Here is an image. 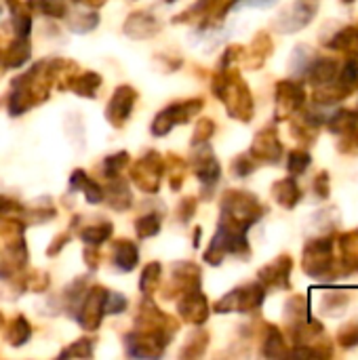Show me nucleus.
<instances>
[{"mask_svg":"<svg viewBox=\"0 0 358 360\" xmlns=\"http://www.w3.org/2000/svg\"><path fill=\"white\" fill-rule=\"evenodd\" d=\"M124 342H127L129 356H135V359H156L162 354L165 346L169 344V340L165 335L152 333V331H141V329L127 335Z\"/></svg>","mask_w":358,"mask_h":360,"instance_id":"nucleus-8","label":"nucleus"},{"mask_svg":"<svg viewBox=\"0 0 358 360\" xmlns=\"http://www.w3.org/2000/svg\"><path fill=\"white\" fill-rule=\"evenodd\" d=\"M302 266H304L306 274H310L312 278L329 276L333 270V240L329 236L310 240L304 249Z\"/></svg>","mask_w":358,"mask_h":360,"instance_id":"nucleus-4","label":"nucleus"},{"mask_svg":"<svg viewBox=\"0 0 358 360\" xmlns=\"http://www.w3.org/2000/svg\"><path fill=\"white\" fill-rule=\"evenodd\" d=\"M137 101V91L131 86H118L106 108V118L112 127H122L127 118L133 112V105Z\"/></svg>","mask_w":358,"mask_h":360,"instance_id":"nucleus-12","label":"nucleus"},{"mask_svg":"<svg viewBox=\"0 0 358 360\" xmlns=\"http://www.w3.org/2000/svg\"><path fill=\"white\" fill-rule=\"evenodd\" d=\"M327 46H331L333 51H342L348 55L358 53V27L350 25V27H342L333 34V38L327 42Z\"/></svg>","mask_w":358,"mask_h":360,"instance_id":"nucleus-26","label":"nucleus"},{"mask_svg":"<svg viewBox=\"0 0 358 360\" xmlns=\"http://www.w3.org/2000/svg\"><path fill=\"white\" fill-rule=\"evenodd\" d=\"M30 55H32V46H30L27 38L17 36V38L4 49V53L0 55V63H2L4 68H19V65H23V63L30 59Z\"/></svg>","mask_w":358,"mask_h":360,"instance_id":"nucleus-20","label":"nucleus"},{"mask_svg":"<svg viewBox=\"0 0 358 360\" xmlns=\"http://www.w3.org/2000/svg\"><path fill=\"white\" fill-rule=\"evenodd\" d=\"M203 108V99H188V101H179L173 105H167L152 122V133L156 137L167 135L173 127L188 122L194 114H198Z\"/></svg>","mask_w":358,"mask_h":360,"instance_id":"nucleus-6","label":"nucleus"},{"mask_svg":"<svg viewBox=\"0 0 358 360\" xmlns=\"http://www.w3.org/2000/svg\"><path fill=\"white\" fill-rule=\"evenodd\" d=\"M76 95H82V97H95L99 86H101V76L95 74V72H80V74H74V78L70 80L68 84Z\"/></svg>","mask_w":358,"mask_h":360,"instance_id":"nucleus-25","label":"nucleus"},{"mask_svg":"<svg viewBox=\"0 0 358 360\" xmlns=\"http://www.w3.org/2000/svg\"><path fill=\"white\" fill-rule=\"evenodd\" d=\"M338 82H342L348 89H354L358 84V53L350 55L348 61L344 63V68L338 74Z\"/></svg>","mask_w":358,"mask_h":360,"instance_id":"nucleus-34","label":"nucleus"},{"mask_svg":"<svg viewBox=\"0 0 358 360\" xmlns=\"http://www.w3.org/2000/svg\"><path fill=\"white\" fill-rule=\"evenodd\" d=\"M6 6L11 11V19H13V27L15 34L21 38H27L32 32V13L30 6L23 4L21 0H6Z\"/></svg>","mask_w":358,"mask_h":360,"instance_id":"nucleus-24","label":"nucleus"},{"mask_svg":"<svg viewBox=\"0 0 358 360\" xmlns=\"http://www.w3.org/2000/svg\"><path fill=\"white\" fill-rule=\"evenodd\" d=\"M103 297H106V289L101 287H93L84 293L78 310H76V321L82 325V329H89V331H95L106 312H103Z\"/></svg>","mask_w":358,"mask_h":360,"instance_id":"nucleus-9","label":"nucleus"},{"mask_svg":"<svg viewBox=\"0 0 358 360\" xmlns=\"http://www.w3.org/2000/svg\"><path fill=\"white\" fill-rule=\"evenodd\" d=\"M165 2H175V0H165Z\"/></svg>","mask_w":358,"mask_h":360,"instance_id":"nucleus-50","label":"nucleus"},{"mask_svg":"<svg viewBox=\"0 0 358 360\" xmlns=\"http://www.w3.org/2000/svg\"><path fill=\"white\" fill-rule=\"evenodd\" d=\"M253 169H255V160L251 156H238L232 165L236 177H247L249 173H253Z\"/></svg>","mask_w":358,"mask_h":360,"instance_id":"nucleus-45","label":"nucleus"},{"mask_svg":"<svg viewBox=\"0 0 358 360\" xmlns=\"http://www.w3.org/2000/svg\"><path fill=\"white\" fill-rule=\"evenodd\" d=\"M103 200H108V205L116 211H127L133 202V196H131L127 184L118 177H114L112 184L103 190Z\"/></svg>","mask_w":358,"mask_h":360,"instance_id":"nucleus-23","label":"nucleus"},{"mask_svg":"<svg viewBox=\"0 0 358 360\" xmlns=\"http://www.w3.org/2000/svg\"><path fill=\"white\" fill-rule=\"evenodd\" d=\"M112 236V224H97V226H89L80 232V238L89 245V247H99L103 245L108 238Z\"/></svg>","mask_w":358,"mask_h":360,"instance_id":"nucleus-30","label":"nucleus"},{"mask_svg":"<svg viewBox=\"0 0 358 360\" xmlns=\"http://www.w3.org/2000/svg\"><path fill=\"white\" fill-rule=\"evenodd\" d=\"M160 264H148L146 268H143V272H141V278H139V289H141V293L148 297V295H152L156 289H158V285H160Z\"/></svg>","mask_w":358,"mask_h":360,"instance_id":"nucleus-31","label":"nucleus"},{"mask_svg":"<svg viewBox=\"0 0 358 360\" xmlns=\"http://www.w3.org/2000/svg\"><path fill=\"white\" fill-rule=\"evenodd\" d=\"M129 165V154L127 152H118L114 156H108L106 162H103V173L108 179H114L120 175V171Z\"/></svg>","mask_w":358,"mask_h":360,"instance_id":"nucleus-36","label":"nucleus"},{"mask_svg":"<svg viewBox=\"0 0 358 360\" xmlns=\"http://www.w3.org/2000/svg\"><path fill=\"white\" fill-rule=\"evenodd\" d=\"M310 162H312V158H310L308 152H304V150H293V152L289 154L287 169H289L291 177H300L302 173H306V169L310 167Z\"/></svg>","mask_w":358,"mask_h":360,"instance_id":"nucleus-35","label":"nucleus"},{"mask_svg":"<svg viewBox=\"0 0 358 360\" xmlns=\"http://www.w3.org/2000/svg\"><path fill=\"white\" fill-rule=\"evenodd\" d=\"M74 2H78V4H84V6H99L103 0H74Z\"/></svg>","mask_w":358,"mask_h":360,"instance_id":"nucleus-49","label":"nucleus"},{"mask_svg":"<svg viewBox=\"0 0 358 360\" xmlns=\"http://www.w3.org/2000/svg\"><path fill=\"white\" fill-rule=\"evenodd\" d=\"M314 192L319 194V198H327L329 196V175L327 173H321L314 179Z\"/></svg>","mask_w":358,"mask_h":360,"instance_id":"nucleus-47","label":"nucleus"},{"mask_svg":"<svg viewBox=\"0 0 358 360\" xmlns=\"http://www.w3.org/2000/svg\"><path fill=\"white\" fill-rule=\"evenodd\" d=\"M306 78L310 84L314 86H325L329 82H333L340 74V63L331 57H314L310 61V65L306 68Z\"/></svg>","mask_w":358,"mask_h":360,"instance_id":"nucleus-17","label":"nucleus"},{"mask_svg":"<svg viewBox=\"0 0 358 360\" xmlns=\"http://www.w3.org/2000/svg\"><path fill=\"white\" fill-rule=\"evenodd\" d=\"M213 93L217 99L226 103V110L232 118L238 120H251L253 116V99L249 93V86L243 82V78L236 72H228L226 68L215 74L213 78Z\"/></svg>","mask_w":358,"mask_h":360,"instance_id":"nucleus-1","label":"nucleus"},{"mask_svg":"<svg viewBox=\"0 0 358 360\" xmlns=\"http://www.w3.org/2000/svg\"><path fill=\"white\" fill-rule=\"evenodd\" d=\"M319 2L321 0H295L279 19H276V30L283 34L298 32L306 27L319 13Z\"/></svg>","mask_w":358,"mask_h":360,"instance_id":"nucleus-7","label":"nucleus"},{"mask_svg":"<svg viewBox=\"0 0 358 360\" xmlns=\"http://www.w3.org/2000/svg\"><path fill=\"white\" fill-rule=\"evenodd\" d=\"M266 297V287L262 283H251L243 285L234 291H230L224 300L215 304V312L226 314V312H253L264 304Z\"/></svg>","mask_w":358,"mask_h":360,"instance_id":"nucleus-3","label":"nucleus"},{"mask_svg":"<svg viewBox=\"0 0 358 360\" xmlns=\"http://www.w3.org/2000/svg\"><path fill=\"white\" fill-rule=\"evenodd\" d=\"M135 232L139 238H152L160 232V217L154 215V213H148V215H141L137 221H135Z\"/></svg>","mask_w":358,"mask_h":360,"instance_id":"nucleus-33","label":"nucleus"},{"mask_svg":"<svg viewBox=\"0 0 358 360\" xmlns=\"http://www.w3.org/2000/svg\"><path fill=\"white\" fill-rule=\"evenodd\" d=\"M314 57H317V55H314L308 46H300V49H295L293 59H291V72H293V74H295V72L304 74V72H306V68L310 65V61H312Z\"/></svg>","mask_w":358,"mask_h":360,"instance_id":"nucleus-39","label":"nucleus"},{"mask_svg":"<svg viewBox=\"0 0 358 360\" xmlns=\"http://www.w3.org/2000/svg\"><path fill=\"white\" fill-rule=\"evenodd\" d=\"M207 333H203V331H196L192 338H190V344L184 348V352H181V356H200L203 352H205V348H207Z\"/></svg>","mask_w":358,"mask_h":360,"instance_id":"nucleus-41","label":"nucleus"},{"mask_svg":"<svg viewBox=\"0 0 358 360\" xmlns=\"http://www.w3.org/2000/svg\"><path fill=\"white\" fill-rule=\"evenodd\" d=\"M68 240H70V234H61V236H57V238H55V245H51V249H49V255L59 253V249H61Z\"/></svg>","mask_w":358,"mask_h":360,"instance_id":"nucleus-48","label":"nucleus"},{"mask_svg":"<svg viewBox=\"0 0 358 360\" xmlns=\"http://www.w3.org/2000/svg\"><path fill=\"white\" fill-rule=\"evenodd\" d=\"M293 262L289 255H283L260 270V283L264 287H276V289H289V274H291Z\"/></svg>","mask_w":358,"mask_h":360,"instance_id":"nucleus-15","label":"nucleus"},{"mask_svg":"<svg viewBox=\"0 0 358 360\" xmlns=\"http://www.w3.org/2000/svg\"><path fill=\"white\" fill-rule=\"evenodd\" d=\"M340 245H342V251H344L346 270H348V272L358 270V230L346 234V236H342Z\"/></svg>","mask_w":358,"mask_h":360,"instance_id":"nucleus-28","label":"nucleus"},{"mask_svg":"<svg viewBox=\"0 0 358 360\" xmlns=\"http://www.w3.org/2000/svg\"><path fill=\"white\" fill-rule=\"evenodd\" d=\"M253 160L266 162V165H276L283 156V143L276 135V129H264L255 135L253 146H251V154Z\"/></svg>","mask_w":358,"mask_h":360,"instance_id":"nucleus-11","label":"nucleus"},{"mask_svg":"<svg viewBox=\"0 0 358 360\" xmlns=\"http://www.w3.org/2000/svg\"><path fill=\"white\" fill-rule=\"evenodd\" d=\"M59 356H61V359H65V356H70V359H74V356H80V359L93 356V342H89V340H80V342H76L72 348L63 350Z\"/></svg>","mask_w":358,"mask_h":360,"instance_id":"nucleus-44","label":"nucleus"},{"mask_svg":"<svg viewBox=\"0 0 358 360\" xmlns=\"http://www.w3.org/2000/svg\"><path fill=\"white\" fill-rule=\"evenodd\" d=\"M346 306H348V297H346L344 293H327L321 308H323L325 314L335 316V314H340Z\"/></svg>","mask_w":358,"mask_h":360,"instance_id":"nucleus-38","label":"nucleus"},{"mask_svg":"<svg viewBox=\"0 0 358 360\" xmlns=\"http://www.w3.org/2000/svg\"><path fill=\"white\" fill-rule=\"evenodd\" d=\"M262 215H264V207L260 205V200L253 194L243 192V190H230L224 194L219 221L249 230Z\"/></svg>","mask_w":358,"mask_h":360,"instance_id":"nucleus-2","label":"nucleus"},{"mask_svg":"<svg viewBox=\"0 0 358 360\" xmlns=\"http://www.w3.org/2000/svg\"><path fill=\"white\" fill-rule=\"evenodd\" d=\"M194 173L207 188H213L222 177V167L207 143H200V152L194 156Z\"/></svg>","mask_w":358,"mask_h":360,"instance_id":"nucleus-14","label":"nucleus"},{"mask_svg":"<svg viewBox=\"0 0 358 360\" xmlns=\"http://www.w3.org/2000/svg\"><path fill=\"white\" fill-rule=\"evenodd\" d=\"M338 342L344 346V348H357L358 346V323H350V325H344L338 333Z\"/></svg>","mask_w":358,"mask_h":360,"instance_id":"nucleus-43","label":"nucleus"},{"mask_svg":"<svg viewBox=\"0 0 358 360\" xmlns=\"http://www.w3.org/2000/svg\"><path fill=\"white\" fill-rule=\"evenodd\" d=\"M6 342L11 346H23L30 338H32V329H30V323L23 319V316H17L11 321V325L6 327V333H4Z\"/></svg>","mask_w":358,"mask_h":360,"instance_id":"nucleus-27","label":"nucleus"},{"mask_svg":"<svg viewBox=\"0 0 358 360\" xmlns=\"http://www.w3.org/2000/svg\"><path fill=\"white\" fill-rule=\"evenodd\" d=\"M112 262L118 270L122 272H133L137 262H139V249L135 243L122 238L112 245Z\"/></svg>","mask_w":358,"mask_h":360,"instance_id":"nucleus-19","label":"nucleus"},{"mask_svg":"<svg viewBox=\"0 0 358 360\" xmlns=\"http://www.w3.org/2000/svg\"><path fill=\"white\" fill-rule=\"evenodd\" d=\"M173 276H171V285H169V293L177 295V293H186L192 289H200V270L194 264H175L173 266Z\"/></svg>","mask_w":358,"mask_h":360,"instance_id":"nucleus-16","label":"nucleus"},{"mask_svg":"<svg viewBox=\"0 0 358 360\" xmlns=\"http://www.w3.org/2000/svg\"><path fill=\"white\" fill-rule=\"evenodd\" d=\"M306 99V91L295 80H283L276 84V116L289 118L291 114L300 112Z\"/></svg>","mask_w":358,"mask_h":360,"instance_id":"nucleus-10","label":"nucleus"},{"mask_svg":"<svg viewBox=\"0 0 358 360\" xmlns=\"http://www.w3.org/2000/svg\"><path fill=\"white\" fill-rule=\"evenodd\" d=\"M213 133H215V124H213V120H209V118L198 120L196 131H194V135H192V146L196 148V146H200V143H207V141L211 139V135H213Z\"/></svg>","mask_w":358,"mask_h":360,"instance_id":"nucleus-40","label":"nucleus"},{"mask_svg":"<svg viewBox=\"0 0 358 360\" xmlns=\"http://www.w3.org/2000/svg\"><path fill=\"white\" fill-rule=\"evenodd\" d=\"M272 196L274 200L285 207V209H293L300 200H302V192H300V186L295 184L293 177H287V179H281L272 186Z\"/></svg>","mask_w":358,"mask_h":360,"instance_id":"nucleus-22","label":"nucleus"},{"mask_svg":"<svg viewBox=\"0 0 358 360\" xmlns=\"http://www.w3.org/2000/svg\"><path fill=\"white\" fill-rule=\"evenodd\" d=\"M70 188H72V190H82L84 196H87V200H89L91 205H97V202L103 200V188H101L95 179H91L84 171H80V169H76V171L72 173V177H70Z\"/></svg>","mask_w":358,"mask_h":360,"instance_id":"nucleus-21","label":"nucleus"},{"mask_svg":"<svg viewBox=\"0 0 358 360\" xmlns=\"http://www.w3.org/2000/svg\"><path fill=\"white\" fill-rule=\"evenodd\" d=\"M158 30H160L158 19H156L154 15L146 13V11L133 13V15L127 19V23H124V34L131 36V38H137V40L150 38V36H154Z\"/></svg>","mask_w":358,"mask_h":360,"instance_id":"nucleus-18","label":"nucleus"},{"mask_svg":"<svg viewBox=\"0 0 358 360\" xmlns=\"http://www.w3.org/2000/svg\"><path fill=\"white\" fill-rule=\"evenodd\" d=\"M162 175H165V162L158 152H148L146 156H141L131 171L133 184L146 194L158 192Z\"/></svg>","mask_w":358,"mask_h":360,"instance_id":"nucleus-5","label":"nucleus"},{"mask_svg":"<svg viewBox=\"0 0 358 360\" xmlns=\"http://www.w3.org/2000/svg\"><path fill=\"white\" fill-rule=\"evenodd\" d=\"M194 213H196V198H186V200H181V205H179L177 219H179L181 224H188V221L192 219Z\"/></svg>","mask_w":358,"mask_h":360,"instance_id":"nucleus-46","label":"nucleus"},{"mask_svg":"<svg viewBox=\"0 0 358 360\" xmlns=\"http://www.w3.org/2000/svg\"><path fill=\"white\" fill-rule=\"evenodd\" d=\"M99 23V15L93 13V11H80V13H74L70 17V30L76 32V34H87L91 30H95Z\"/></svg>","mask_w":358,"mask_h":360,"instance_id":"nucleus-29","label":"nucleus"},{"mask_svg":"<svg viewBox=\"0 0 358 360\" xmlns=\"http://www.w3.org/2000/svg\"><path fill=\"white\" fill-rule=\"evenodd\" d=\"M124 308H127V300L120 293L106 291V297H103V312L106 314H118V312H124Z\"/></svg>","mask_w":358,"mask_h":360,"instance_id":"nucleus-42","label":"nucleus"},{"mask_svg":"<svg viewBox=\"0 0 358 360\" xmlns=\"http://www.w3.org/2000/svg\"><path fill=\"white\" fill-rule=\"evenodd\" d=\"M177 310H179L181 319L194 327L205 325V321L209 319V304H207V297L200 293V289L181 293V297L177 302Z\"/></svg>","mask_w":358,"mask_h":360,"instance_id":"nucleus-13","label":"nucleus"},{"mask_svg":"<svg viewBox=\"0 0 358 360\" xmlns=\"http://www.w3.org/2000/svg\"><path fill=\"white\" fill-rule=\"evenodd\" d=\"M262 352H264V356H268V359H276V356L287 354V352H285V340H283V335H281V331H279L276 327H268V333H266Z\"/></svg>","mask_w":358,"mask_h":360,"instance_id":"nucleus-32","label":"nucleus"},{"mask_svg":"<svg viewBox=\"0 0 358 360\" xmlns=\"http://www.w3.org/2000/svg\"><path fill=\"white\" fill-rule=\"evenodd\" d=\"M344 2H352V0H344Z\"/></svg>","mask_w":358,"mask_h":360,"instance_id":"nucleus-51","label":"nucleus"},{"mask_svg":"<svg viewBox=\"0 0 358 360\" xmlns=\"http://www.w3.org/2000/svg\"><path fill=\"white\" fill-rule=\"evenodd\" d=\"M32 8H38L40 13L49 17H63L65 15V2L63 0H30Z\"/></svg>","mask_w":358,"mask_h":360,"instance_id":"nucleus-37","label":"nucleus"}]
</instances>
